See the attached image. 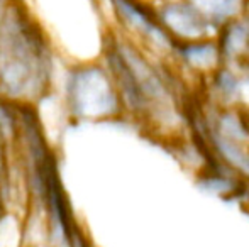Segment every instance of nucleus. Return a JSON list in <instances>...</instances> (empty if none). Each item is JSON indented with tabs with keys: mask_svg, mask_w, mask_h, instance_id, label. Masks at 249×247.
<instances>
[{
	"mask_svg": "<svg viewBox=\"0 0 249 247\" xmlns=\"http://www.w3.org/2000/svg\"><path fill=\"white\" fill-rule=\"evenodd\" d=\"M158 19L175 41L217 36L219 27L187 0H154Z\"/></svg>",
	"mask_w": 249,
	"mask_h": 247,
	"instance_id": "obj_7",
	"label": "nucleus"
},
{
	"mask_svg": "<svg viewBox=\"0 0 249 247\" xmlns=\"http://www.w3.org/2000/svg\"><path fill=\"white\" fill-rule=\"evenodd\" d=\"M110 26L144 51L161 61L170 63L177 41L158 19L151 0H105Z\"/></svg>",
	"mask_w": 249,
	"mask_h": 247,
	"instance_id": "obj_5",
	"label": "nucleus"
},
{
	"mask_svg": "<svg viewBox=\"0 0 249 247\" xmlns=\"http://www.w3.org/2000/svg\"><path fill=\"white\" fill-rule=\"evenodd\" d=\"M200 12L210 19L217 27L226 24L227 20L244 14L246 0H187Z\"/></svg>",
	"mask_w": 249,
	"mask_h": 247,
	"instance_id": "obj_9",
	"label": "nucleus"
},
{
	"mask_svg": "<svg viewBox=\"0 0 249 247\" xmlns=\"http://www.w3.org/2000/svg\"><path fill=\"white\" fill-rule=\"evenodd\" d=\"M56 92L70 124H104L125 120L121 93L102 58L65 63Z\"/></svg>",
	"mask_w": 249,
	"mask_h": 247,
	"instance_id": "obj_3",
	"label": "nucleus"
},
{
	"mask_svg": "<svg viewBox=\"0 0 249 247\" xmlns=\"http://www.w3.org/2000/svg\"><path fill=\"white\" fill-rule=\"evenodd\" d=\"M170 65L185 83L195 82L202 86V83L224 65L217 36L178 41L175 44Z\"/></svg>",
	"mask_w": 249,
	"mask_h": 247,
	"instance_id": "obj_6",
	"label": "nucleus"
},
{
	"mask_svg": "<svg viewBox=\"0 0 249 247\" xmlns=\"http://www.w3.org/2000/svg\"><path fill=\"white\" fill-rule=\"evenodd\" d=\"M71 247H93V242L90 241V237L87 235V232L83 231L82 225H80V227L76 229L75 235H73Z\"/></svg>",
	"mask_w": 249,
	"mask_h": 247,
	"instance_id": "obj_12",
	"label": "nucleus"
},
{
	"mask_svg": "<svg viewBox=\"0 0 249 247\" xmlns=\"http://www.w3.org/2000/svg\"><path fill=\"white\" fill-rule=\"evenodd\" d=\"M224 63L248 68L249 60V16L241 14L227 20L217 31Z\"/></svg>",
	"mask_w": 249,
	"mask_h": 247,
	"instance_id": "obj_8",
	"label": "nucleus"
},
{
	"mask_svg": "<svg viewBox=\"0 0 249 247\" xmlns=\"http://www.w3.org/2000/svg\"><path fill=\"white\" fill-rule=\"evenodd\" d=\"M197 114V139L207 154L249 185V131L244 110L203 102Z\"/></svg>",
	"mask_w": 249,
	"mask_h": 247,
	"instance_id": "obj_4",
	"label": "nucleus"
},
{
	"mask_svg": "<svg viewBox=\"0 0 249 247\" xmlns=\"http://www.w3.org/2000/svg\"><path fill=\"white\" fill-rule=\"evenodd\" d=\"M102 60L121 93L125 120L158 141H183L190 125L185 82L170 63L154 58L115 29L108 33Z\"/></svg>",
	"mask_w": 249,
	"mask_h": 247,
	"instance_id": "obj_1",
	"label": "nucleus"
},
{
	"mask_svg": "<svg viewBox=\"0 0 249 247\" xmlns=\"http://www.w3.org/2000/svg\"><path fill=\"white\" fill-rule=\"evenodd\" d=\"M246 114V122H248V131H249V112H244Z\"/></svg>",
	"mask_w": 249,
	"mask_h": 247,
	"instance_id": "obj_14",
	"label": "nucleus"
},
{
	"mask_svg": "<svg viewBox=\"0 0 249 247\" xmlns=\"http://www.w3.org/2000/svg\"><path fill=\"white\" fill-rule=\"evenodd\" d=\"M248 68H249V60H248Z\"/></svg>",
	"mask_w": 249,
	"mask_h": 247,
	"instance_id": "obj_15",
	"label": "nucleus"
},
{
	"mask_svg": "<svg viewBox=\"0 0 249 247\" xmlns=\"http://www.w3.org/2000/svg\"><path fill=\"white\" fill-rule=\"evenodd\" d=\"M5 214H7V208H5V205L2 203V200H0V224H2L3 217H5Z\"/></svg>",
	"mask_w": 249,
	"mask_h": 247,
	"instance_id": "obj_13",
	"label": "nucleus"
},
{
	"mask_svg": "<svg viewBox=\"0 0 249 247\" xmlns=\"http://www.w3.org/2000/svg\"><path fill=\"white\" fill-rule=\"evenodd\" d=\"M20 105L0 93V139L14 148L19 132Z\"/></svg>",
	"mask_w": 249,
	"mask_h": 247,
	"instance_id": "obj_10",
	"label": "nucleus"
},
{
	"mask_svg": "<svg viewBox=\"0 0 249 247\" xmlns=\"http://www.w3.org/2000/svg\"><path fill=\"white\" fill-rule=\"evenodd\" d=\"M59 54L26 3L0 7V93L39 107L56 92Z\"/></svg>",
	"mask_w": 249,
	"mask_h": 247,
	"instance_id": "obj_2",
	"label": "nucleus"
},
{
	"mask_svg": "<svg viewBox=\"0 0 249 247\" xmlns=\"http://www.w3.org/2000/svg\"><path fill=\"white\" fill-rule=\"evenodd\" d=\"M14 163V148L0 139V190L7 181Z\"/></svg>",
	"mask_w": 249,
	"mask_h": 247,
	"instance_id": "obj_11",
	"label": "nucleus"
}]
</instances>
